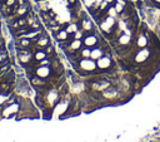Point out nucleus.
I'll list each match as a JSON object with an SVG mask.
<instances>
[{"label": "nucleus", "instance_id": "obj_17", "mask_svg": "<svg viewBox=\"0 0 160 142\" xmlns=\"http://www.w3.org/2000/svg\"><path fill=\"white\" fill-rule=\"evenodd\" d=\"M5 63H8V54H6V52L1 50L0 52V64H5Z\"/></svg>", "mask_w": 160, "mask_h": 142}, {"label": "nucleus", "instance_id": "obj_9", "mask_svg": "<svg viewBox=\"0 0 160 142\" xmlns=\"http://www.w3.org/2000/svg\"><path fill=\"white\" fill-rule=\"evenodd\" d=\"M19 104L18 103H12V104H10V106H6V108L2 111V116H5V117H10L11 114H14V113H16L18 111H19Z\"/></svg>", "mask_w": 160, "mask_h": 142}, {"label": "nucleus", "instance_id": "obj_15", "mask_svg": "<svg viewBox=\"0 0 160 142\" xmlns=\"http://www.w3.org/2000/svg\"><path fill=\"white\" fill-rule=\"evenodd\" d=\"M44 52L46 53V55H48V58H51V57H54V55H56L55 54V49H54V46L52 45H46L45 48H44Z\"/></svg>", "mask_w": 160, "mask_h": 142}, {"label": "nucleus", "instance_id": "obj_16", "mask_svg": "<svg viewBox=\"0 0 160 142\" xmlns=\"http://www.w3.org/2000/svg\"><path fill=\"white\" fill-rule=\"evenodd\" d=\"M90 53H91V48H88V46H82L80 49V54H81V59L82 58H90Z\"/></svg>", "mask_w": 160, "mask_h": 142}, {"label": "nucleus", "instance_id": "obj_3", "mask_svg": "<svg viewBox=\"0 0 160 142\" xmlns=\"http://www.w3.org/2000/svg\"><path fill=\"white\" fill-rule=\"evenodd\" d=\"M82 43H84V45L88 46V48H94V46L98 45L99 38L95 35V29H94L92 31H86V34H85V36H84V39H82Z\"/></svg>", "mask_w": 160, "mask_h": 142}, {"label": "nucleus", "instance_id": "obj_2", "mask_svg": "<svg viewBox=\"0 0 160 142\" xmlns=\"http://www.w3.org/2000/svg\"><path fill=\"white\" fill-rule=\"evenodd\" d=\"M116 24H118V23L115 21V18L106 15V16L99 23V26H100V30H101L105 35H108V34H110V33L112 31V29L115 28Z\"/></svg>", "mask_w": 160, "mask_h": 142}, {"label": "nucleus", "instance_id": "obj_12", "mask_svg": "<svg viewBox=\"0 0 160 142\" xmlns=\"http://www.w3.org/2000/svg\"><path fill=\"white\" fill-rule=\"evenodd\" d=\"M0 10H1V14L4 16H10L12 14V6L6 5L4 1H1V4H0Z\"/></svg>", "mask_w": 160, "mask_h": 142}, {"label": "nucleus", "instance_id": "obj_6", "mask_svg": "<svg viewBox=\"0 0 160 142\" xmlns=\"http://www.w3.org/2000/svg\"><path fill=\"white\" fill-rule=\"evenodd\" d=\"M50 44V40H49V38H48V35L42 31L40 35H39V38H38V40H36V43H35V45L38 46V49H44L46 45H49Z\"/></svg>", "mask_w": 160, "mask_h": 142}, {"label": "nucleus", "instance_id": "obj_4", "mask_svg": "<svg viewBox=\"0 0 160 142\" xmlns=\"http://www.w3.org/2000/svg\"><path fill=\"white\" fill-rule=\"evenodd\" d=\"M150 49H148V48H141V49H139L136 53H135V55H134V60H135V63H145L148 59H149V57H150Z\"/></svg>", "mask_w": 160, "mask_h": 142}, {"label": "nucleus", "instance_id": "obj_10", "mask_svg": "<svg viewBox=\"0 0 160 142\" xmlns=\"http://www.w3.org/2000/svg\"><path fill=\"white\" fill-rule=\"evenodd\" d=\"M80 28L82 29V30H85V31H92L95 28H94V25H92V23H91V20L86 16V18H84V19H81V21H80Z\"/></svg>", "mask_w": 160, "mask_h": 142}, {"label": "nucleus", "instance_id": "obj_22", "mask_svg": "<svg viewBox=\"0 0 160 142\" xmlns=\"http://www.w3.org/2000/svg\"><path fill=\"white\" fill-rule=\"evenodd\" d=\"M2 50V40H0V52Z\"/></svg>", "mask_w": 160, "mask_h": 142}, {"label": "nucleus", "instance_id": "obj_21", "mask_svg": "<svg viewBox=\"0 0 160 142\" xmlns=\"http://www.w3.org/2000/svg\"><path fill=\"white\" fill-rule=\"evenodd\" d=\"M105 1H106V3H109L110 5H112V4L115 3V0H105Z\"/></svg>", "mask_w": 160, "mask_h": 142}, {"label": "nucleus", "instance_id": "obj_5", "mask_svg": "<svg viewBox=\"0 0 160 142\" xmlns=\"http://www.w3.org/2000/svg\"><path fill=\"white\" fill-rule=\"evenodd\" d=\"M96 65H98L99 69L108 70V69L111 68V65H112V60H111V58H110L109 55H105V54H104L100 59L96 60Z\"/></svg>", "mask_w": 160, "mask_h": 142}, {"label": "nucleus", "instance_id": "obj_14", "mask_svg": "<svg viewBox=\"0 0 160 142\" xmlns=\"http://www.w3.org/2000/svg\"><path fill=\"white\" fill-rule=\"evenodd\" d=\"M45 58H48V55H46V53L44 52V49H39V50H36V52L34 53V59L38 60V62H40V60H42V59H45Z\"/></svg>", "mask_w": 160, "mask_h": 142}, {"label": "nucleus", "instance_id": "obj_7", "mask_svg": "<svg viewBox=\"0 0 160 142\" xmlns=\"http://www.w3.org/2000/svg\"><path fill=\"white\" fill-rule=\"evenodd\" d=\"M25 25H28V21H26V18H25V16H21V18H19V19H16L15 21L10 23L11 30H16V29L22 28V26H25Z\"/></svg>", "mask_w": 160, "mask_h": 142}, {"label": "nucleus", "instance_id": "obj_19", "mask_svg": "<svg viewBox=\"0 0 160 142\" xmlns=\"http://www.w3.org/2000/svg\"><path fill=\"white\" fill-rule=\"evenodd\" d=\"M4 3H5L6 5H9V6H14V5L18 3V0H4Z\"/></svg>", "mask_w": 160, "mask_h": 142}, {"label": "nucleus", "instance_id": "obj_18", "mask_svg": "<svg viewBox=\"0 0 160 142\" xmlns=\"http://www.w3.org/2000/svg\"><path fill=\"white\" fill-rule=\"evenodd\" d=\"M94 3H95V0H84V4H85V6H86L88 9H90V8L94 5Z\"/></svg>", "mask_w": 160, "mask_h": 142}, {"label": "nucleus", "instance_id": "obj_11", "mask_svg": "<svg viewBox=\"0 0 160 142\" xmlns=\"http://www.w3.org/2000/svg\"><path fill=\"white\" fill-rule=\"evenodd\" d=\"M54 35H55V38H56V40H58L59 43L65 41V40H68V38H69V33H68L65 29L59 30V31H58V33H55Z\"/></svg>", "mask_w": 160, "mask_h": 142}, {"label": "nucleus", "instance_id": "obj_8", "mask_svg": "<svg viewBox=\"0 0 160 142\" xmlns=\"http://www.w3.org/2000/svg\"><path fill=\"white\" fill-rule=\"evenodd\" d=\"M105 53H104V49L101 48V46H94V48H91V53H90V58L91 59H94V60H98V59H100L102 55H104Z\"/></svg>", "mask_w": 160, "mask_h": 142}, {"label": "nucleus", "instance_id": "obj_1", "mask_svg": "<svg viewBox=\"0 0 160 142\" xmlns=\"http://www.w3.org/2000/svg\"><path fill=\"white\" fill-rule=\"evenodd\" d=\"M75 68H80L81 70L90 74V73H94L96 70L98 65H96V60H94L91 58H82V59H80L78 65H75Z\"/></svg>", "mask_w": 160, "mask_h": 142}, {"label": "nucleus", "instance_id": "obj_20", "mask_svg": "<svg viewBox=\"0 0 160 142\" xmlns=\"http://www.w3.org/2000/svg\"><path fill=\"white\" fill-rule=\"evenodd\" d=\"M68 1H69V4H70V6H72V5H75V4H76V3L79 1V0H68Z\"/></svg>", "mask_w": 160, "mask_h": 142}, {"label": "nucleus", "instance_id": "obj_13", "mask_svg": "<svg viewBox=\"0 0 160 142\" xmlns=\"http://www.w3.org/2000/svg\"><path fill=\"white\" fill-rule=\"evenodd\" d=\"M10 88H11V83H9V82L0 83V93L1 94H8L10 92Z\"/></svg>", "mask_w": 160, "mask_h": 142}]
</instances>
